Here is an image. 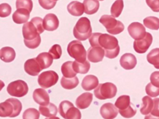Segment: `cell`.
I'll return each mask as SVG.
<instances>
[{
  "mask_svg": "<svg viewBox=\"0 0 159 119\" xmlns=\"http://www.w3.org/2000/svg\"><path fill=\"white\" fill-rule=\"evenodd\" d=\"M30 17V12L25 8L17 9V10L13 13L12 19L14 23L17 24L25 23L29 20Z\"/></svg>",
  "mask_w": 159,
  "mask_h": 119,
  "instance_id": "cell-15",
  "label": "cell"
},
{
  "mask_svg": "<svg viewBox=\"0 0 159 119\" xmlns=\"http://www.w3.org/2000/svg\"><path fill=\"white\" fill-rule=\"evenodd\" d=\"M120 64L124 69L131 70L136 66L137 60L133 54L129 53H125L120 59Z\"/></svg>",
  "mask_w": 159,
  "mask_h": 119,
  "instance_id": "cell-13",
  "label": "cell"
},
{
  "mask_svg": "<svg viewBox=\"0 0 159 119\" xmlns=\"http://www.w3.org/2000/svg\"><path fill=\"white\" fill-rule=\"evenodd\" d=\"M59 75L53 71H45L38 77V84L43 89H48L54 86L58 82Z\"/></svg>",
  "mask_w": 159,
  "mask_h": 119,
  "instance_id": "cell-5",
  "label": "cell"
},
{
  "mask_svg": "<svg viewBox=\"0 0 159 119\" xmlns=\"http://www.w3.org/2000/svg\"><path fill=\"white\" fill-rule=\"evenodd\" d=\"M29 87L27 83L22 80H17L8 85L7 91L9 95L15 97H23L27 94Z\"/></svg>",
  "mask_w": 159,
  "mask_h": 119,
  "instance_id": "cell-4",
  "label": "cell"
},
{
  "mask_svg": "<svg viewBox=\"0 0 159 119\" xmlns=\"http://www.w3.org/2000/svg\"><path fill=\"white\" fill-rule=\"evenodd\" d=\"M43 25L45 30L53 31L59 27V19L53 13L47 14L43 20Z\"/></svg>",
  "mask_w": 159,
  "mask_h": 119,
  "instance_id": "cell-10",
  "label": "cell"
},
{
  "mask_svg": "<svg viewBox=\"0 0 159 119\" xmlns=\"http://www.w3.org/2000/svg\"><path fill=\"white\" fill-rule=\"evenodd\" d=\"M105 57V50L101 47H91L87 52V57L91 63H99Z\"/></svg>",
  "mask_w": 159,
  "mask_h": 119,
  "instance_id": "cell-9",
  "label": "cell"
},
{
  "mask_svg": "<svg viewBox=\"0 0 159 119\" xmlns=\"http://www.w3.org/2000/svg\"><path fill=\"white\" fill-rule=\"evenodd\" d=\"M37 61L38 62L41 69H45L49 68L53 64V59L49 53L44 52L37 55L35 58Z\"/></svg>",
  "mask_w": 159,
  "mask_h": 119,
  "instance_id": "cell-22",
  "label": "cell"
},
{
  "mask_svg": "<svg viewBox=\"0 0 159 119\" xmlns=\"http://www.w3.org/2000/svg\"><path fill=\"white\" fill-rule=\"evenodd\" d=\"M152 43V36L150 33H146L142 39L134 40L133 47L134 51L138 53L143 54L146 53Z\"/></svg>",
  "mask_w": 159,
  "mask_h": 119,
  "instance_id": "cell-6",
  "label": "cell"
},
{
  "mask_svg": "<svg viewBox=\"0 0 159 119\" xmlns=\"http://www.w3.org/2000/svg\"><path fill=\"white\" fill-rule=\"evenodd\" d=\"M93 101V94L91 93H84L76 99L75 104L79 109H85L91 105Z\"/></svg>",
  "mask_w": 159,
  "mask_h": 119,
  "instance_id": "cell-17",
  "label": "cell"
},
{
  "mask_svg": "<svg viewBox=\"0 0 159 119\" xmlns=\"http://www.w3.org/2000/svg\"><path fill=\"white\" fill-rule=\"evenodd\" d=\"M79 83V79L76 76L72 78H66L63 77L61 79V85L63 89L67 90H71L76 88Z\"/></svg>",
  "mask_w": 159,
  "mask_h": 119,
  "instance_id": "cell-26",
  "label": "cell"
},
{
  "mask_svg": "<svg viewBox=\"0 0 159 119\" xmlns=\"http://www.w3.org/2000/svg\"><path fill=\"white\" fill-rule=\"evenodd\" d=\"M11 13V7L7 3L0 4V17H7Z\"/></svg>",
  "mask_w": 159,
  "mask_h": 119,
  "instance_id": "cell-42",
  "label": "cell"
},
{
  "mask_svg": "<svg viewBox=\"0 0 159 119\" xmlns=\"http://www.w3.org/2000/svg\"><path fill=\"white\" fill-rule=\"evenodd\" d=\"M120 52V47L118 45L114 49L105 50V56L109 59H115L117 57Z\"/></svg>",
  "mask_w": 159,
  "mask_h": 119,
  "instance_id": "cell-46",
  "label": "cell"
},
{
  "mask_svg": "<svg viewBox=\"0 0 159 119\" xmlns=\"http://www.w3.org/2000/svg\"><path fill=\"white\" fill-rule=\"evenodd\" d=\"M49 53L52 56L53 59H59L62 55V49L58 44H55L51 47Z\"/></svg>",
  "mask_w": 159,
  "mask_h": 119,
  "instance_id": "cell-39",
  "label": "cell"
},
{
  "mask_svg": "<svg viewBox=\"0 0 159 119\" xmlns=\"http://www.w3.org/2000/svg\"><path fill=\"white\" fill-rule=\"evenodd\" d=\"M124 7L123 0H116L111 8V16L114 17H119L123 11Z\"/></svg>",
  "mask_w": 159,
  "mask_h": 119,
  "instance_id": "cell-30",
  "label": "cell"
},
{
  "mask_svg": "<svg viewBox=\"0 0 159 119\" xmlns=\"http://www.w3.org/2000/svg\"><path fill=\"white\" fill-rule=\"evenodd\" d=\"M16 51L12 47H4L0 50V59L5 63H11L16 59Z\"/></svg>",
  "mask_w": 159,
  "mask_h": 119,
  "instance_id": "cell-20",
  "label": "cell"
},
{
  "mask_svg": "<svg viewBox=\"0 0 159 119\" xmlns=\"http://www.w3.org/2000/svg\"><path fill=\"white\" fill-rule=\"evenodd\" d=\"M25 73L31 76H37L41 71V68L35 58L30 59L25 61L24 64Z\"/></svg>",
  "mask_w": 159,
  "mask_h": 119,
  "instance_id": "cell-14",
  "label": "cell"
},
{
  "mask_svg": "<svg viewBox=\"0 0 159 119\" xmlns=\"http://www.w3.org/2000/svg\"><path fill=\"white\" fill-rule=\"evenodd\" d=\"M40 112L34 108H30L25 111L23 114V119H39Z\"/></svg>",
  "mask_w": 159,
  "mask_h": 119,
  "instance_id": "cell-37",
  "label": "cell"
},
{
  "mask_svg": "<svg viewBox=\"0 0 159 119\" xmlns=\"http://www.w3.org/2000/svg\"><path fill=\"white\" fill-rule=\"evenodd\" d=\"M101 35V33H94L91 34L90 37L89 38V43L91 47H99V37Z\"/></svg>",
  "mask_w": 159,
  "mask_h": 119,
  "instance_id": "cell-48",
  "label": "cell"
},
{
  "mask_svg": "<svg viewBox=\"0 0 159 119\" xmlns=\"http://www.w3.org/2000/svg\"><path fill=\"white\" fill-rule=\"evenodd\" d=\"M159 73L158 71H155V72H153L151 75V83L154 86L159 87Z\"/></svg>",
  "mask_w": 159,
  "mask_h": 119,
  "instance_id": "cell-51",
  "label": "cell"
},
{
  "mask_svg": "<svg viewBox=\"0 0 159 119\" xmlns=\"http://www.w3.org/2000/svg\"><path fill=\"white\" fill-rule=\"evenodd\" d=\"M53 1H55V2H57V1H59V0H53Z\"/></svg>",
  "mask_w": 159,
  "mask_h": 119,
  "instance_id": "cell-53",
  "label": "cell"
},
{
  "mask_svg": "<svg viewBox=\"0 0 159 119\" xmlns=\"http://www.w3.org/2000/svg\"><path fill=\"white\" fill-rule=\"evenodd\" d=\"M92 34L91 21L87 17H81L73 28V35L79 41H85Z\"/></svg>",
  "mask_w": 159,
  "mask_h": 119,
  "instance_id": "cell-1",
  "label": "cell"
},
{
  "mask_svg": "<svg viewBox=\"0 0 159 119\" xmlns=\"http://www.w3.org/2000/svg\"><path fill=\"white\" fill-rule=\"evenodd\" d=\"M41 41V39L40 35H38L35 38V39L32 40L24 39V43L27 48L34 49L37 48V47L39 46Z\"/></svg>",
  "mask_w": 159,
  "mask_h": 119,
  "instance_id": "cell-40",
  "label": "cell"
},
{
  "mask_svg": "<svg viewBox=\"0 0 159 119\" xmlns=\"http://www.w3.org/2000/svg\"><path fill=\"white\" fill-rule=\"evenodd\" d=\"M158 53L159 49L155 48L151 51L150 53L147 55V59L150 64H152L156 69L159 68V61H158Z\"/></svg>",
  "mask_w": 159,
  "mask_h": 119,
  "instance_id": "cell-33",
  "label": "cell"
},
{
  "mask_svg": "<svg viewBox=\"0 0 159 119\" xmlns=\"http://www.w3.org/2000/svg\"><path fill=\"white\" fill-rule=\"evenodd\" d=\"M99 44L104 50H111L115 49L119 45V41L113 35L101 33L99 37Z\"/></svg>",
  "mask_w": 159,
  "mask_h": 119,
  "instance_id": "cell-7",
  "label": "cell"
},
{
  "mask_svg": "<svg viewBox=\"0 0 159 119\" xmlns=\"http://www.w3.org/2000/svg\"><path fill=\"white\" fill-rule=\"evenodd\" d=\"M73 105V104L68 101H63L60 103L59 107V112L60 115L63 118H64L65 113L67 112L68 109Z\"/></svg>",
  "mask_w": 159,
  "mask_h": 119,
  "instance_id": "cell-44",
  "label": "cell"
},
{
  "mask_svg": "<svg viewBox=\"0 0 159 119\" xmlns=\"http://www.w3.org/2000/svg\"><path fill=\"white\" fill-rule=\"evenodd\" d=\"M39 111L42 115L46 118H52L56 117L58 112L57 107L53 103H49L48 105L42 106L39 107Z\"/></svg>",
  "mask_w": 159,
  "mask_h": 119,
  "instance_id": "cell-19",
  "label": "cell"
},
{
  "mask_svg": "<svg viewBox=\"0 0 159 119\" xmlns=\"http://www.w3.org/2000/svg\"><path fill=\"white\" fill-rule=\"evenodd\" d=\"M13 112V104L8 101L0 103V117H10Z\"/></svg>",
  "mask_w": 159,
  "mask_h": 119,
  "instance_id": "cell-27",
  "label": "cell"
},
{
  "mask_svg": "<svg viewBox=\"0 0 159 119\" xmlns=\"http://www.w3.org/2000/svg\"><path fill=\"white\" fill-rule=\"evenodd\" d=\"M146 3L148 6L153 11L158 12L159 11V0H146Z\"/></svg>",
  "mask_w": 159,
  "mask_h": 119,
  "instance_id": "cell-50",
  "label": "cell"
},
{
  "mask_svg": "<svg viewBox=\"0 0 159 119\" xmlns=\"http://www.w3.org/2000/svg\"><path fill=\"white\" fill-rule=\"evenodd\" d=\"M67 52L69 56L77 61L83 63L87 60V51L81 41L70 42L67 46Z\"/></svg>",
  "mask_w": 159,
  "mask_h": 119,
  "instance_id": "cell-2",
  "label": "cell"
},
{
  "mask_svg": "<svg viewBox=\"0 0 159 119\" xmlns=\"http://www.w3.org/2000/svg\"><path fill=\"white\" fill-rule=\"evenodd\" d=\"M22 33L24 39L26 40H32L38 35H40L37 32L36 27L31 21H27L24 23L22 28Z\"/></svg>",
  "mask_w": 159,
  "mask_h": 119,
  "instance_id": "cell-16",
  "label": "cell"
},
{
  "mask_svg": "<svg viewBox=\"0 0 159 119\" xmlns=\"http://www.w3.org/2000/svg\"><path fill=\"white\" fill-rule=\"evenodd\" d=\"M100 1H103V0H100Z\"/></svg>",
  "mask_w": 159,
  "mask_h": 119,
  "instance_id": "cell-54",
  "label": "cell"
},
{
  "mask_svg": "<svg viewBox=\"0 0 159 119\" xmlns=\"http://www.w3.org/2000/svg\"><path fill=\"white\" fill-rule=\"evenodd\" d=\"M145 90L148 96L151 97H157L159 94V87L154 86L151 83L147 85Z\"/></svg>",
  "mask_w": 159,
  "mask_h": 119,
  "instance_id": "cell-43",
  "label": "cell"
},
{
  "mask_svg": "<svg viewBox=\"0 0 159 119\" xmlns=\"http://www.w3.org/2000/svg\"><path fill=\"white\" fill-rule=\"evenodd\" d=\"M99 22L106 28L107 31H109L117 25L118 21L116 20L115 17L112 16L103 15L101 16L99 20Z\"/></svg>",
  "mask_w": 159,
  "mask_h": 119,
  "instance_id": "cell-25",
  "label": "cell"
},
{
  "mask_svg": "<svg viewBox=\"0 0 159 119\" xmlns=\"http://www.w3.org/2000/svg\"><path fill=\"white\" fill-rule=\"evenodd\" d=\"M16 6L17 9H27L31 13L33 9L34 3H33L32 0H17L16 3Z\"/></svg>",
  "mask_w": 159,
  "mask_h": 119,
  "instance_id": "cell-38",
  "label": "cell"
},
{
  "mask_svg": "<svg viewBox=\"0 0 159 119\" xmlns=\"http://www.w3.org/2000/svg\"><path fill=\"white\" fill-rule=\"evenodd\" d=\"M130 104V98L129 95H122L116 99L115 106L118 110H124L129 106Z\"/></svg>",
  "mask_w": 159,
  "mask_h": 119,
  "instance_id": "cell-32",
  "label": "cell"
},
{
  "mask_svg": "<svg viewBox=\"0 0 159 119\" xmlns=\"http://www.w3.org/2000/svg\"><path fill=\"white\" fill-rule=\"evenodd\" d=\"M84 12L87 15H93L96 13L99 9V0H84Z\"/></svg>",
  "mask_w": 159,
  "mask_h": 119,
  "instance_id": "cell-21",
  "label": "cell"
},
{
  "mask_svg": "<svg viewBox=\"0 0 159 119\" xmlns=\"http://www.w3.org/2000/svg\"><path fill=\"white\" fill-rule=\"evenodd\" d=\"M116 93H117V88L115 85L112 83L99 84L94 90L95 96L99 100L114 98Z\"/></svg>",
  "mask_w": 159,
  "mask_h": 119,
  "instance_id": "cell-3",
  "label": "cell"
},
{
  "mask_svg": "<svg viewBox=\"0 0 159 119\" xmlns=\"http://www.w3.org/2000/svg\"><path fill=\"white\" fill-rule=\"evenodd\" d=\"M158 98H157L153 100V107L151 112L149 114V115H147L146 118L148 117H159V112H158Z\"/></svg>",
  "mask_w": 159,
  "mask_h": 119,
  "instance_id": "cell-47",
  "label": "cell"
},
{
  "mask_svg": "<svg viewBox=\"0 0 159 119\" xmlns=\"http://www.w3.org/2000/svg\"><path fill=\"white\" fill-rule=\"evenodd\" d=\"M144 25L152 30H158L159 28V20L157 17L149 16L144 19Z\"/></svg>",
  "mask_w": 159,
  "mask_h": 119,
  "instance_id": "cell-31",
  "label": "cell"
},
{
  "mask_svg": "<svg viewBox=\"0 0 159 119\" xmlns=\"http://www.w3.org/2000/svg\"><path fill=\"white\" fill-rule=\"evenodd\" d=\"M4 87H5V83L2 81V80H0V91H1Z\"/></svg>",
  "mask_w": 159,
  "mask_h": 119,
  "instance_id": "cell-52",
  "label": "cell"
},
{
  "mask_svg": "<svg viewBox=\"0 0 159 119\" xmlns=\"http://www.w3.org/2000/svg\"><path fill=\"white\" fill-rule=\"evenodd\" d=\"M143 104L141 108V112L143 115H148L151 112L153 107V100L151 97L145 96L142 99Z\"/></svg>",
  "mask_w": 159,
  "mask_h": 119,
  "instance_id": "cell-28",
  "label": "cell"
},
{
  "mask_svg": "<svg viewBox=\"0 0 159 119\" xmlns=\"http://www.w3.org/2000/svg\"><path fill=\"white\" fill-rule=\"evenodd\" d=\"M99 85V79L95 75H87L84 77L81 83L82 88L85 90L89 91L95 89Z\"/></svg>",
  "mask_w": 159,
  "mask_h": 119,
  "instance_id": "cell-18",
  "label": "cell"
},
{
  "mask_svg": "<svg viewBox=\"0 0 159 119\" xmlns=\"http://www.w3.org/2000/svg\"><path fill=\"white\" fill-rule=\"evenodd\" d=\"M33 98L34 101L39 105L45 106L49 103V95L45 89L40 88L35 89L33 93Z\"/></svg>",
  "mask_w": 159,
  "mask_h": 119,
  "instance_id": "cell-12",
  "label": "cell"
},
{
  "mask_svg": "<svg viewBox=\"0 0 159 119\" xmlns=\"http://www.w3.org/2000/svg\"><path fill=\"white\" fill-rule=\"evenodd\" d=\"M31 22L36 27L37 31L38 32L39 34H41V33H43L44 32L45 30L43 25V19L39 17H35L31 19Z\"/></svg>",
  "mask_w": 159,
  "mask_h": 119,
  "instance_id": "cell-41",
  "label": "cell"
},
{
  "mask_svg": "<svg viewBox=\"0 0 159 119\" xmlns=\"http://www.w3.org/2000/svg\"><path fill=\"white\" fill-rule=\"evenodd\" d=\"M128 32L133 39L140 40L145 36L146 29L143 24L139 22H133L129 25Z\"/></svg>",
  "mask_w": 159,
  "mask_h": 119,
  "instance_id": "cell-8",
  "label": "cell"
},
{
  "mask_svg": "<svg viewBox=\"0 0 159 119\" xmlns=\"http://www.w3.org/2000/svg\"><path fill=\"white\" fill-rule=\"evenodd\" d=\"M73 61H67L64 63L61 66V73L64 77L72 78L75 77L77 73L73 69Z\"/></svg>",
  "mask_w": 159,
  "mask_h": 119,
  "instance_id": "cell-29",
  "label": "cell"
},
{
  "mask_svg": "<svg viewBox=\"0 0 159 119\" xmlns=\"http://www.w3.org/2000/svg\"><path fill=\"white\" fill-rule=\"evenodd\" d=\"M119 112L123 117L126 118H130L133 117L136 115L137 109L135 108L133 104L130 103L129 106L127 108L124 109V110H119Z\"/></svg>",
  "mask_w": 159,
  "mask_h": 119,
  "instance_id": "cell-36",
  "label": "cell"
},
{
  "mask_svg": "<svg viewBox=\"0 0 159 119\" xmlns=\"http://www.w3.org/2000/svg\"><path fill=\"white\" fill-rule=\"evenodd\" d=\"M67 11L73 16H81L84 13V6L81 2L73 1L68 4Z\"/></svg>",
  "mask_w": 159,
  "mask_h": 119,
  "instance_id": "cell-23",
  "label": "cell"
},
{
  "mask_svg": "<svg viewBox=\"0 0 159 119\" xmlns=\"http://www.w3.org/2000/svg\"><path fill=\"white\" fill-rule=\"evenodd\" d=\"M7 101L10 102L13 104V112L12 115L10 116V118H14L20 115V114L22 110V104L20 101H19L18 99L15 98H8L7 99Z\"/></svg>",
  "mask_w": 159,
  "mask_h": 119,
  "instance_id": "cell-34",
  "label": "cell"
},
{
  "mask_svg": "<svg viewBox=\"0 0 159 119\" xmlns=\"http://www.w3.org/2000/svg\"><path fill=\"white\" fill-rule=\"evenodd\" d=\"M38 1L41 7L47 10L53 9L57 3V2L53 1V0H38Z\"/></svg>",
  "mask_w": 159,
  "mask_h": 119,
  "instance_id": "cell-45",
  "label": "cell"
},
{
  "mask_svg": "<svg viewBox=\"0 0 159 119\" xmlns=\"http://www.w3.org/2000/svg\"><path fill=\"white\" fill-rule=\"evenodd\" d=\"M63 118L65 119H81V113L78 108L75 107L74 105L70 107L67 112L65 113Z\"/></svg>",
  "mask_w": 159,
  "mask_h": 119,
  "instance_id": "cell-35",
  "label": "cell"
},
{
  "mask_svg": "<svg viewBox=\"0 0 159 119\" xmlns=\"http://www.w3.org/2000/svg\"><path fill=\"white\" fill-rule=\"evenodd\" d=\"M124 30H125V26L123 25V23L122 22H120V21H118L117 25H116L113 29H112L109 31H107V32H109L112 35H118L121 32H123Z\"/></svg>",
  "mask_w": 159,
  "mask_h": 119,
  "instance_id": "cell-49",
  "label": "cell"
},
{
  "mask_svg": "<svg viewBox=\"0 0 159 119\" xmlns=\"http://www.w3.org/2000/svg\"><path fill=\"white\" fill-rule=\"evenodd\" d=\"M72 66L73 69L75 73L80 74H86L89 72V71L91 65L89 63V62L87 60L85 62H83V63L75 61H73Z\"/></svg>",
  "mask_w": 159,
  "mask_h": 119,
  "instance_id": "cell-24",
  "label": "cell"
},
{
  "mask_svg": "<svg viewBox=\"0 0 159 119\" xmlns=\"http://www.w3.org/2000/svg\"><path fill=\"white\" fill-rule=\"evenodd\" d=\"M101 117L105 119H113L117 117L119 110L113 104L111 103H105L100 108Z\"/></svg>",
  "mask_w": 159,
  "mask_h": 119,
  "instance_id": "cell-11",
  "label": "cell"
}]
</instances>
